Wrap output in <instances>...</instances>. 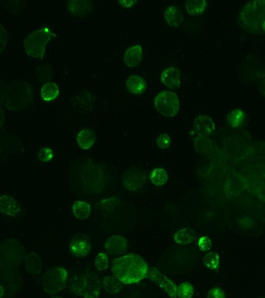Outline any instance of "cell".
<instances>
[{
    "instance_id": "1",
    "label": "cell",
    "mask_w": 265,
    "mask_h": 298,
    "mask_svg": "<svg viewBox=\"0 0 265 298\" xmlns=\"http://www.w3.org/2000/svg\"><path fill=\"white\" fill-rule=\"evenodd\" d=\"M148 268L147 262L136 254L123 255L111 264L114 277L125 285L135 284L147 278Z\"/></svg>"
},
{
    "instance_id": "2",
    "label": "cell",
    "mask_w": 265,
    "mask_h": 298,
    "mask_svg": "<svg viewBox=\"0 0 265 298\" xmlns=\"http://www.w3.org/2000/svg\"><path fill=\"white\" fill-rule=\"evenodd\" d=\"M264 0L249 2L240 13V23L244 30L254 34L264 33Z\"/></svg>"
},
{
    "instance_id": "3",
    "label": "cell",
    "mask_w": 265,
    "mask_h": 298,
    "mask_svg": "<svg viewBox=\"0 0 265 298\" xmlns=\"http://www.w3.org/2000/svg\"><path fill=\"white\" fill-rule=\"evenodd\" d=\"M55 37L56 34L51 28L44 27L28 34L23 40V46L31 57L42 60L45 55L46 45Z\"/></svg>"
},
{
    "instance_id": "4",
    "label": "cell",
    "mask_w": 265,
    "mask_h": 298,
    "mask_svg": "<svg viewBox=\"0 0 265 298\" xmlns=\"http://www.w3.org/2000/svg\"><path fill=\"white\" fill-rule=\"evenodd\" d=\"M72 290L76 295L83 298H98L101 284L95 271L89 268L72 280Z\"/></svg>"
},
{
    "instance_id": "5",
    "label": "cell",
    "mask_w": 265,
    "mask_h": 298,
    "mask_svg": "<svg viewBox=\"0 0 265 298\" xmlns=\"http://www.w3.org/2000/svg\"><path fill=\"white\" fill-rule=\"evenodd\" d=\"M68 273L63 267H54L46 271L42 277V288L46 293L55 294L67 286Z\"/></svg>"
},
{
    "instance_id": "6",
    "label": "cell",
    "mask_w": 265,
    "mask_h": 298,
    "mask_svg": "<svg viewBox=\"0 0 265 298\" xmlns=\"http://www.w3.org/2000/svg\"><path fill=\"white\" fill-rule=\"evenodd\" d=\"M154 105L160 114L172 118L179 112L180 101L176 93L164 90L155 97Z\"/></svg>"
},
{
    "instance_id": "7",
    "label": "cell",
    "mask_w": 265,
    "mask_h": 298,
    "mask_svg": "<svg viewBox=\"0 0 265 298\" xmlns=\"http://www.w3.org/2000/svg\"><path fill=\"white\" fill-rule=\"evenodd\" d=\"M147 182V175L142 169H129L125 171L123 176V186L125 189L130 192L138 191L145 185Z\"/></svg>"
},
{
    "instance_id": "8",
    "label": "cell",
    "mask_w": 265,
    "mask_h": 298,
    "mask_svg": "<svg viewBox=\"0 0 265 298\" xmlns=\"http://www.w3.org/2000/svg\"><path fill=\"white\" fill-rule=\"evenodd\" d=\"M148 278L156 282L171 298H177V285L169 279L158 269L149 267L148 268Z\"/></svg>"
},
{
    "instance_id": "9",
    "label": "cell",
    "mask_w": 265,
    "mask_h": 298,
    "mask_svg": "<svg viewBox=\"0 0 265 298\" xmlns=\"http://www.w3.org/2000/svg\"><path fill=\"white\" fill-rule=\"evenodd\" d=\"M69 250L70 252L77 258L87 256L91 250L90 237L84 233H77L70 242Z\"/></svg>"
},
{
    "instance_id": "10",
    "label": "cell",
    "mask_w": 265,
    "mask_h": 298,
    "mask_svg": "<svg viewBox=\"0 0 265 298\" xmlns=\"http://www.w3.org/2000/svg\"><path fill=\"white\" fill-rule=\"evenodd\" d=\"M128 241L124 236L114 234L107 239L104 244L106 253L111 256H120L128 250Z\"/></svg>"
},
{
    "instance_id": "11",
    "label": "cell",
    "mask_w": 265,
    "mask_h": 298,
    "mask_svg": "<svg viewBox=\"0 0 265 298\" xmlns=\"http://www.w3.org/2000/svg\"><path fill=\"white\" fill-rule=\"evenodd\" d=\"M194 130L198 136H210L216 131V125L210 116L201 114L197 116L193 123Z\"/></svg>"
},
{
    "instance_id": "12",
    "label": "cell",
    "mask_w": 265,
    "mask_h": 298,
    "mask_svg": "<svg viewBox=\"0 0 265 298\" xmlns=\"http://www.w3.org/2000/svg\"><path fill=\"white\" fill-rule=\"evenodd\" d=\"M19 202L10 195L0 196V213L7 216H16L20 212Z\"/></svg>"
},
{
    "instance_id": "13",
    "label": "cell",
    "mask_w": 265,
    "mask_h": 298,
    "mask_svg": "<svg viewBox=\"0 0 265 298\" xmlns=\"http://www.w3.org/2000/svg\"><path fill=\"white\" fill-rule=\"evenodd\" d=\"M162 83L169 89H176L181 85V73L176 67H169L164 70L160 76Z\"/></svg>"
},
{
    "instance_id": "14",
    "label": "cell",
    "mask_w": 265,
    "mask_h": 298,
    "mask_svg": "<svg viewBox=\"0 0 265 298\" xmlns=\"http://www.w3.org/2000/svg\"><path fill=\"white\" fill-rule=\"evenodd\" d=\"M143 61V48L140 45L130 46L125 51L124 63L130 68L139 67Z\"/></svg>"
},
{
    "instance_id": "15",
    "label": "cell",
    "mask_w": 265,
    "mask_h": 298,
    "mask_svg": "<svg viewBox=\"0 0 265 298\" xmlns=\"http://www.w3.org/2000/svg\"><path fill=\"white\" fill-rule=\"evenodd\" d=\"M164 18L171 28H178L184 20L182 12L175 5H170L164 14Z\"/></svg>"
},
{
    "instance_id": "16",
    "label": "cell",
    "mask_w": 265,
    "mask_h": 298,
    "mask_svg": "<svg viewBox=\"0 0 265 298\" xmlns=\"http://www.w3.org/2000/svg\"><path fill=\"white\" fill-rule=\"evenodd\" d=\"M68 11L76 17L85 16L92 10L91 1H70L67 3Z\"/></svg>"
},
{
    "instance_id": "17",
    "label": "cell",
    "mask_w": 265,
    "mask_h": 298,
    "mask_svg": "<svg viewBox=\"0 0 265 298\" xmlns=\"http://www.w3.org/2000/svg\"><path fill=\"white\" fill-rule=\"evenodd\" d=\"M95 140H96V136L95 132L90 129H84L81 130L76 137L77 144L80 146V148L84 150H87L92 148V146L95 144Z\"/></svg>"
},
{
    "instance_id": "18",
    "label": "cell",
    "mask_w": 265,
    "mask_h": 298,
    "mask_svg": "<svg viewBox=\"0 0 265 298\" xmlns=\"http://www.w3.org/2000/svg\"><path fill=\"white\" fill-rule=\"evenodd\" d=\"M24 265L28 273L32 275H37L42 270V260L36 253L28 254L24 259Z\"/></svg>"
},
{
    "instance_id": "19",
    "label": "cell",
    "mask_w": 265,
    "mask_h": 298,
    "mask_svg": "<svg viewBox=\"0 0 265 298\" xmlns=\"http://www.w3.org/2000/svg\"><path fill=\"white\" fill-rule=\"evenodd\" d=\"M126 87L133 95H141L147 89V82L141 77L131 76L126 81Z\"/></svg>"
},
{
    "instance_id": "20",
    "label": "cell",
    "mask_w": 265,
    "mask_h": 298,
    "mask_svg": "<svg viewBox=\"0 0 265 298\" xmlns=\"http://www.w3.org/2000/svg\"><path fill=\"white\" fill-rule=\"evenodd\" d=\"M196 233L190 227H186L178 230L174 235L175 243L180 245H186L191 244L196 240Z\"/></svg>"
},
{
    "instance_id": "21",
    "label": "cell",
    "mask_w": 265,
    "mask_h": 298,
    "mask_svg": "<svg viewBox=\"0 0 265 298\" xmlns=\"http://www.w3.org/2000/svg\"><path fill=\"white\" fill-rule=\"evenodd\" d=\"M100 284L101 288L110 294L118 293L123 288L122 283L114 276H105L103 277Z\"/></svg>"
},
{
    "instance_id": "22",
    "label": "cell",
    "mask_w": 265,
    "mask_h": 298,
    "mask_svg": "<svg viewBox=\"0 0 265 298\" xmlns=\"http://www.w3.org/2000/svg\"><path fill=\"white\" fill-rule=\"evenodd\" d=\"M40 94L44 101H52L58 97L60 94V90L57 84L54 82H47L44 84Z\"/></svg>"
},
{
    "instance_id": "23",
    "label": "cell",
    "mask_w": 265,
    "mask_h": 298,
    "mask_svg": "<svg viewBox=\"0 0 265 298\" xmlns=\"http://www.w3.org/2000/svg\"><path fill=\"white\" fill-rule=\"evenodd\" d=\"M72 212L78 220H85L91 214L90 205L85 201H77L72 206Z\"/></svg>"
},
{
    "instance_id": "24",
    "label": "cell",
    "mask_w": 265,
    "mask_h": 298,
    "mask_svg": "<svg viewBox=\"0 0 265 298\" xmlns=\"http://www.w3.org/2000/svg\"><path fill=\"white\" fill-rule=\"evenodd\" d=\"M150 182L156 187H163L169 181V174L164 168H156L151 171Z\"/></svg>"
},
{
    "instance_id": "25",
    "label": "cell",
    "mask_w": 265,
    "mask_h": 298,
    "mask_svg": "<svg viewBox=\"0 0 265 298\" xmlns=\"http://www.w3.org/2000/svg\"><path fill=\"white\" fill-rule=\"evenodd\" d=\"M208 3L206 1H187L185 3L186 10L190 15L196 16L202 14L207 8Z\"/></svg>"
},
{
    "instance_id": "26",
    "label": "cell",
    "mask_w": 265,
    "mask_h": 298,
    "mask_svg": "<svg viewBox=\"0 0 265 298\" xmlns=\"http://www.w3.org/2000/svg\"><path fill=\"white\" fill-rule=\"evenodd\" d=\"M244 118L245 115L242 110L239 109H234L227 116V124L231 128L240 127L244 122Z\"/></svg>"
},
{
    "instance_id": "27",
    "label": "cell",
    "mask_w": 265,
    "mask_h": 298,
    "mask_svg": "<svg viewBox=\"0 0 265 298\" xmlns=\"http://www.w3.org/2000/svg\"><path fill=\"white\" fill-rule=\"evenodd\" d=\"M194 145L196 150L200 153H209L212 149V142L207 137H197L195 139Z\"/></svg>"
},
{
    "instance_id": "28",
    "label": "cell",
    "mask_w": 265,
    "mask_h": 298,
    "mask_svg": "<svg viewBox=\"0 0 265 298\" xmlns=\"http://www.w3.org/2000/svg\"><path fill=\"white\" fill-rule=\"evenodd\" d=\"M203 264L210 270H217L221 264L219 254L215 252L208 253L203 259Z\"/></svg>"
},
{
    "instance_id": "29",
    "label": "cell",
    "mask_w": 265,
    "mask_h": 298,
    "mask_svg": "<svg viewBox=\"0 0 265 298\" xmlns=\"http://www.w3.org/2000/svg\"><path fill=\"white\" fill-rule=\"evenodd\" d=\"M194 295V287L189 282H183L177 287V296L179 298H191Z\"/></svg>"
},
{
    "instance_id": "30",
    "label": "cell",
    "mask_w": 265,
    "mask_h": 298,
    "mask_svg": "<svg viewBox=\"0 0 265 298\" xmlns=\"http://www.w3.org/2000/svg\"><path fill=\"white\" fill-rule=\"evenodd\" d=\"M109 257L107 254L104 253H100L95 257V268H97V270L104 271L109 268Z\"/></svg>"
},
{
    "instance_id": "31",
    "label": "cell",
    "mask_w": 265,
    "mask_h": 298,
    "mask_svg": "<svg viewBox=\"0 0 265 298\" xmlns=\"http://www.w3.org/2000/svg\"><path fill=\"white\" fill-rule=\"evenodd\" d=\"M37 157L42 162H50L53 157L52 150L47 147L42 148L37 153Z\"/></svg>"
},
{
    "instance_id": "32",
    "label": "cell",
    "mask_w": 265,
    "mask_h": 298,
    "mask_svg": "<svg viewBox=\"0 0 265 298\" xmlns=\"http://www.w3.org/2000/svg\"><path fill=\"white\" fill-rule=\"evenodd\" d=\"M197 245H198L199 250L202 252H207L209 250H211L212 242L210 239L207 236H202L199 239Z\"/></svg>"
},
{
    "instance_id": "33",
    "label": "cell",
    "mask_w": 265,
    "mask_h": 298,
    "mask_svg": "<svg viewBox=\"0 0 265 298\" xmlns=\"http://www.w3.org/2000/svg\"><path fill=\"white\" fill-rule=\"evenodd\" d=\"M171 142H172V140H171L169 134H162L161 135H159L156 143H157V146L159 148L166 149V148H169L170 147Z\"/></svg>"
},
{
    "instance_id": "34",
    "label": "cell",
    "mask_w": 265,
    "mask_h": 298,
    "mask_svg": "<svg viewBox=\"0 0 265 298\" xmlns=\"http://www.w3.org/2000/svg\"><path fill=\"white\" fill-rule=\"evenodd\" d=\"M8 33L4 26L0 23V53L5 50L7 45Z\"/></svg>"
},
{
    "instance_id": "35",
    "label": "cell",
    "mask_w": 265,
    "mask_h": 298,
    "mask_svg": "<svg viewBox=\"0 0 265 298\" xmlns=\"http://www.w3.org/2000/svg\"><path fill=\"white\" fill-rule=\"evenodd\" d=\"M207 298H226V294L221 287H213L208 291Z\"/></svg>"
},
{
    "instance_id": "36",
    "label": "cell",
    "mask_w": 265,
    "mask_h": 298,
    "mask_svg": "<svg viewBox=\"0 0 265 298\" xmlns=\"http://www.w3.org/2000/svg\"><path fill=\"white\" fill-rule=\"evenodd\" d=\"M119 4L122 5L123 8L125 9H129L134 6L135 4H137L136 1H119Z\"/></svg>"
},
{
    "instance_id": "37",
    "label": "cell",
    "mask_w": 265,
    "mask_h": 298,
    "mask_svg": "<svg viewBox=\"0 0 265 298\" xmlns=\"http://www.w3.org/2000/svg\"><path fill=\"white\" fill-rule=\"evenodd\" d=\"M4 295H5V290L0 286V298H2Z\"/></svg>"
},
{
    "instance_id": "38",
    "label": "cell",
    "mask_w": 265,
    "mask_h": 298,
    "mask_svg": "<svg viewBox=\"0 0 265 298\" xmlns=\"http://www.w3.org/2000/svg\"><path fill=\"white\" fill-rule=\"evenodd\" d=\"M51 298H63V297H60V296H53V297Z\"/></svg>"
}]
</instances>
